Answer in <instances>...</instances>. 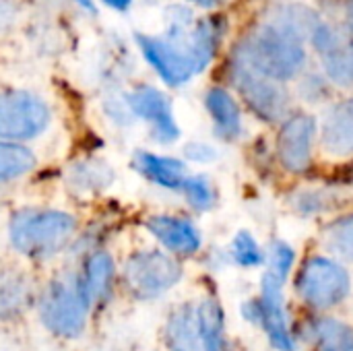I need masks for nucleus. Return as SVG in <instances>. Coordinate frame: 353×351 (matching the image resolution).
I'll use <instances>...</instances> for the list:
<instances>
[{"label":"nucleus","instance_id":"f257e3e1","mask_svg":"<svg viewBox=\"0 0 353 351\" xmlns=\"http://www.w3.org/2000/svg\"><path fill=\"white\" fill-rule=\"evenodd\" d=\"M137 41L143 56L157 70V74L168 85L178 87L190 81L196 72H201L209 64L215 52L217 33L211 23H201L190 37L137 35Z\"/></svg>","mask_w":353,"mask_h":351},{"label":"nucleus","instance_id":"f03ea898","mask_svg":"<svg viewBox=\"0 0 353 351\" xmlns=\"http://www.w3.org/2000/svg\"><path fill=\"white\" fill-rule=\"evenodd\" d=\"M77 219L58 209H23L10 217V246L31 259L46 261L66 250L77 240Z\"/></svg>","mask_w":353,"mask_h":351},{"label":"nucleus","instance_id":"7ed1b4c3","mask_svg":"<svg viewBox=\"0 0 353 351\" xmlns=\"http://www.w3.org/2000/svg\"><path fill=\"white\" fill-rule=\"evenodd\" d=\"M236 58L273 81H288L302 70L306 50L294 29L271 23L252 31L238 46Z\"/></svg>","mask_w":353,"mask_h":351},{"label":"nucleus","instance_id":"20e7f679","mask_svg":"<svg viewBox=\"0 0 353 351\" xmlns=\"http://www.w3.org/2000/svg\"><path fill=\"white\" fill-rule=\"evenodd\" d=\"M37 312L39 321L52 335L74 339L83 335L91 306L77 275H60L39 292Z\"/></svg>","mask_w":353,"mask_h":351},{"label":"nucleus","instance_id":"39448f33","mask_svg":"<svg viewBox=\"0 0 353 351\" xmlns=\"http://www.w3.org/2000/svg\"><path fill=\"white\" fill-rule=\"evenodd\" d=\"M180 279V263L163 250H139L122 267V283L137 300L159 298L176 288Z\"/></svg>","mask_w":353,"mask_h":351},{"label":"nucleus","instance_id":"423d86ee","mask_svg":"<svg viewBox=\"0 0 353 351\" xmlns=\"http://www.w3.org/2000/svg\"><path fill=\"white\" fill-rule=\"evenodd\" d=\"M296 292L302 302L316 310L341 304L352 292V279L343 265L327 257H310L296 277Z\"/></svg>","mask_w":353,"mask_h":351},{"label":"nucleus","instance_id":"0eeeda50","mask_svg":"<svg viewBox=\"0 0 353 351\" xmlns=\"http://www.w3.org/2000/svg\"><path fill=\"white\" fill-rule=\"evenodd\" d=\"M48 103L29 91L0 93V141L23 143L39 137L50 124Z\"/></svg>","mask_w":353,"mask_h":351},{"label":"nucleus","instance_id":"6e6552de","mask_svg":"<svg viewBox=\"0 0 353 351\" xmlns=\"http://www.w3.org/2000/svg\"><path fill=\"white\" fill-rule=\"evenodd\" d=\"M232 77L240 95L261 120L279 122L281 118H285L290 108V97L288 91L279 85V81H273L256 72L252 66H248L238 58H234Z\"/></svg>","mask_w":353,"mask_h":351},{"label":"nucleus","instance_id":"1a4fd4ad","mask_svg":"<svg viewBox=\"0 0 353 351\" xmlns=\"http://www.w3.org/2000/svg\"><path fill=\"white\" fill-rule=\"evenodd\" d=\"M283 279L269 273L263 277L261 298L252 304L256 323L265 329L269 341L279 351H296V341L290 331L288 312L283 304Z\"/></svg>","mask_w":353,"mask_h":351},{"label":"nucleus","instance_id":"9d476101","mask_svg":"<svg viewBox=\"0 0 353 351\" xmlns=\"http://www.w3.org/2000/svg\"><path fill=\"white\" fill-rule=\"evenodd\" d=\"M316 141V120L308 114L288 118L277 137V157L292 174H304L312 163Z\"/></svg>","mask_w":353,"mask_h":351},{"label":"nucleus","instance_id":"9b49d317","mask_svg":"<svg viewBox=\"0 0 353 351\" xmlns=\"http://www.w3.org/2000/svg\"><path fill=\"white\" fill-rule=\"evenodd\" d=\"M128 108L134 116L149 122L151 132L159 143H172L180 137V128L176 124L172 106L159 89L149 85L134 89L128 95Z\"/></svg>","mask_w":353,"mask_h":351},{"label":"nucleus","instance_id":"f8f14e48","mask_svg":"<svg viewBox=\"0 0 353 351\" xmlns=\"http://www.w3.org/2000/svg\"><path fill=\"white\" fill-rule=\"evenodd\" d=\"M312 41L323 56L325 70L335 85H353V41L339 35L327 25H319L312 33Z\"/></svg>","mask_w":353,"mask_h":351},{"label":"nucleus","instance_id":"ddd939ff","mask_svg":"<svg viewBox=\"0 0 353 351\" xmlns=\"http://www.w3.org/2000/svg\"><path fill=\"white\" fill-rule=\"evenodd\" d=\"M145 225L170 254H194L203 244L199 228L182 215H151Z\"/></svg>","mask_w":353,"mask_h":351},{"label":"nucleus","instance_id":"4468645a","mask_svg":"<svg viewBox=\"0 0 353 351\" xmlns=\"http://www.w3.org/2000/svg\"><path fill=\"white\" fill-rule=\"evenodd\" d=\"M77 279L91 308H97L103 302H108L116 281V263L112 254L101 248L89 250L87 257L83 259Z\"/></svg>","mask_w":353,"mask_h":351},{"label":"nucleus","instance_id":"2eb2a0df","mask_svg":"<svg viewBox=\"0 0 353 351\" xmlns=\"http://www.w3.org/2000/svg\"><path fill=\"white\" fill-rule=\"evenodd\" d=\"M33 279L17 267H0V321L23 317L35 302Z\"/></svg>","mask_w":353,"mask_h":351},{"label":"nucleus","instance_id":"dca6fc26","mask_svg":"<svg viewBox=\"0 0 353 351\" xmlns=\"http://www.w3.org/2000/svg\"><path fill=\"white\" fill-rule=\"evenodd\" d=\"M321 145L335 157L353 155V99L337 103L321 128Z\"/></svg>","mask_w":353,"mask_h":351},{"label":"nucleus","instance_id":"f3484780","mask_svg":"<svg viewBox=\"0 0 353 351\" xmlns=\"http://www.w3.org/2000/svg\"><path fill=\"white\" fill-rule=\"evenodd\" d=\"M134 170L155 186L168 188V190H182L188 174L186 166L180 159L168 157V155H157L151 151H137L132 159Z\"/></svg>","mask_w":353,"mask_h":351},{"label":"nucleus","instance_id":"a211bd4d","mask_svg":"<svg viewBox=\"0 0 353 351\" xmlns=\"http://www.w3.org/2000/svg\"><path fill=\"white\" fill-rule=\"evenodd\" d=\"M163 335L170 351H203L196 308L192 304L176 306L168 317Z\"/></svg>","mask_w":353,"mask_h":351},{"label":"nucleus","instance_id":"6ab92c4d","mask_svg":"<svg viewBox=\"0 0 353 351\" xmlns=\"http://www.w3.org/2000/svg\"><path fill=\"white\" fill-rule=\"evenodd\" d=\"M314 351H353V329L331 317L310 319L304 327Z\"/></svg>","mask_w":353,"mask_h":351},{"label":"nucleus","instance_id":"aec40b11","mask_svg":"<svg viewBox=\"0 0 353 351\" xmlns=\"http://www.w3.org/2000/svg\"><path fill=\"white\" fill-rule=\"evenodd\" d=\"M196 314L203 351H232L230 339L225 335V312L219 300L207 298L196 308Z\"/></svg>","mask_w":353,"mask_h":351},{"label":"nucleus","instance_id":"412c9836","mask_svg":"<svg viewBox=\"0 0 353 351\" xmlns=\"http://www.w3.org/2000/svg\"><path fill=\"white\" fill-rule=\"evenodd\" d=\"M205 103L215 122L219 137H223L228 141L238 139L242 132V116H240V108H238L236 99L225 89L215 87L207 93Z\"/></svg>","mask_w":353,"mask_h":351},{"label":"nucleus","instance_id":"4be33fe9","mask_svg":"<svg viewBox=\"0 0 353 351\" xmlns=\"http://www.w3.org/2000/svg\"><path fill=\"white\" fill-rule=\"evenodd\" d=\"M114 180V174L110 166H105L99 159H81L70 166L68 170V184L81 194V192H97L105 186H110Z\"/></svg>","mask_w":353,"mask_h":351},{"label":"nucleus","instance_id":"5701e85b","mask_svg":"<svg viewBox=\"0 0 353 351\" xmlns=\"http://www.w3.org/2000/svg\"><path fill=\"white\" fill-rule=\"evenodd\" d=\"M37 166V159L29 147L23 143L0 141V182L19 180L31 174Z\"/></svg>","mask_w":353,"mask_h":351},{"label":"nucleus","instance_id":"b1692460","mask_svg":"<svg viewBox=\"0 0 353 351\" xmlns=\"http://www.w3.org/2000/svg\"><path fill=\"white\" fill-rule=\"evenodd\" d=\"M325 240L335 254L353 263V213L333 219L325 230Z\"/></svg>","mask_w":353,"mask_h":351},{"label":"nucleus","instance_id":"393cba45","mask_svg":"<svg viewBox=\"0 0 353 351\" xmlns=\"http://www.w3.org/2000/svg\"><path fill=\"white\" fill-rule=\"evenodd\" d=\"M182 192H184L186 201L190 203V207H194L196 211H209L217 199L215 186L205 176H188L182 186Z\"/></svg>","mask_w":353,"mask_h":351},{"label":"nucleus","instance_id":"a878e982","mask_svg":"<svg viewBox=\"0 0 353 351\" xmlns=\"http://www.w3.org/2000/svg\"><path fill=\"white\" fill-rule=\"evenodd\" d=\"M232 254H234V261L238 265H242L244 269L259 267L265 261V254H263L259 242L248 232H238L236 234V238L232 242Z\"/></svg>","mask_w":353,"mask_h":351},{"label":"nucleus","instance_id":"bb28decb","mask_svg":"<svg viewBox=\"0 0 353 351\" xmlns=\"http://www.w3.org/2000/svg\"><path fill=\"white\" fill-rule=\"evenodd\" d=\"M269 273L277 275L279 279H288V273L294 265V250L288 242L283 240H277L273 242L271 250H269Z\"/></svg>","mask_w":353,"mask_h":351},{"label":"nucleus","instance_id":"cd10ccee","mask_svg":"<svg viewBox=\"0 0 353 351\" xmlns=\"http://www.w3.org/2000/svg\"><path fill=\"white\" fill-rule=\"evenodd\" d=\"M17 8L10 0H0V31H6L14 21Z\"/></svg>","mask_w":353,"mask_h":351},{"label":"nucleus","instance_id":"c85d7f7f","mask_svg":"<svg viewBox=\"0 0 353 351\" xmlns=\"http://www.w3.org/2000/svg\"><path fill=\"white\" fill-rule=\"evenodd\" d=\"M108 6H112V8H116V10H126L128 6H130V2L132 0H103Z\"/></svg>","mask_w":353,"mask_h":351},{"label":"nucleus","instance_id":"c756f323","mask_svg":"<svg viewBox=\"0 0 353 351\" xmlns=\"http://www.w3.org/2000/svg\"><path fill=\"white\" fill-rule=\"evenodd\" d=\"M192 2L199 4V6H203V8H211V6H215V4H219L223 0H192Z\"/></svg>","mask_w":353,"mask_h":351},{"label":"nucleus","instance_id":"7c9ffc66","mask_svg":"<svg viewBox=\"0 0 353 351\" xmlns=\"http://www.w3.org/2000/svg\"><path fill=\"white\" fill-rule=\"evenodd\" d=\"M83 8H87L89 12H95V6H93V0H77Z\"/></svg>","mask_w":353,"mask_h":351},{"label":"nucleus","instance_id":"2f4dec72","mask_svg":"<svg viewBox=\"0 0 353 351\" xmlns=\"http://www.w3.org/2000/svg\"><path fill=\"white\" fill-rule=\"evenodd\" d=\"M347 10H350V19H352V23H353V0H350V6H347Z\"/></svg>","mask_w":353,"mask_h":351}]
</instances>
